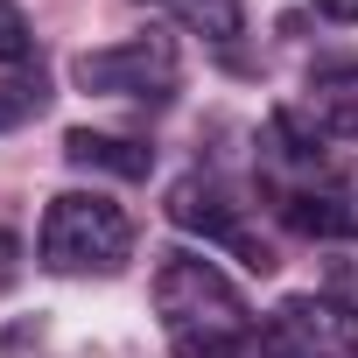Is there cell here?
Instances as JSON below:
<instances>
[{
	"instance_id": "1",
	"label": "cell",
	"mask_w": 358,
	"mask_h": 358,
	"mask_svg": "<svg viewBox=\"0 0 358 358\" xmlns=\"http://www.w3.org/2000/svg\"><path fill=\"white\" fill-rule=\"evenodd\" d=\"M155 316H162L169 358H239L260 337L246 295L204 253H162V267H155Z\"/></svg>"
},
{
	"instance_id": "2",
	"label": "cell",
	"mask_w": 358,
	"mask_h": 358,
	"mask_svg": "<svg viewBox=\"0 0 358 358\" xmlns=\"http://www.w3.org/2000/svg\"><path fill=\"white\" fill-rule=\"evenodd\" d=\"M36 253L50 274H120L127 253H134V225L113 197L99 190H64L50 197L43 211V232H36Z\"/></svg>"
},
{
	"instance_id": "3",
	"label": "cell",
	"mask_w": 358,
	"mask_h": 358,
	"mask_svg": "<svg viewBox=\"0 0 358 358\" xmlns=\"http://www.w3.org/2000/svg\"><path fill=\"white\" fill-rule=\"evenodd\" d=\"M71 85L92 92V99H169L176 92V43L169 36H134V43H106V50H85L71 57Z\"/></svg>"
},
{
	"instance_id": "4",
	"label": "cell",
	"mask_w": 358,
	"mask_h": 358,
	"mask_svg": "<svg viewBox=\"0 0 358 358\" xmlns=\"http://www.w3.org/2000/svg\"><path fill=\"white\" fill-rule=\"evenodd\" d=\"M253 358H358V309L337 295H288L260 323Z\"/></svg>"
},
{
	"instance_id": "5",
	"label": "cell",
	"mask_w": 358,
	"mask_h": 358,
	"mask_svg": "<svg viewBox=\"0 0 358 358\" xmlns=\"http://www.w3.org/2000/svg\"><path fill=\"white\" fill-rule=\"evenodd\" d=\"M169 225H183V232H197V239H218V246H232L253 274H274V246L267 239H253L246 232V218H239V204L211 183V176H183V183H169Z\"/></svg>"
},
{
	"instance_id": "6",
	"label": "cell",
	"mask_w": 358,
	"mask_h": 358,
	"mask_svg": "<svg viewBox=\"0 0 358 358\" xmlns=\"http://www.w3.org/2000/svg\"><path fill=\"white\" fill-rule=\"evenodd\" d=\"M64 162H71V169H99V176H120V183H141V176L155 169V148H148V141H127V134L71 127V134H64Z\"/></svg>"
},
{
	"instance_id": "7",
	"label": "cell",
	"mask_w": 358,
	"mask_h": 358,
	"mask_svg": "<svg viewBox=\"0 0 358 358\" xmlns=\"http://www.w3.org/2000/svg\"><path fill=\"white\" fill-rule=\"evenodd\" d=\"M274 218L295 239H358V204L330 190H274Z\"/></svg>"
},
{
	"instance_id": "8",
	"label": "cell",
	"mask_w": 358,
	"mask_h": 358,
	"mask_svg": "<svg viewBox=\"0 0 358 358\" xmlns=\"http://www.w3.org/2000/svg\"><path fill=\"white\" fill-rule=\"evenodd\" d=\"M302 113L316 120V134L358 141V64H330V71H316L309 92H302Z\"/></svg>"
},
{
	"instance_id": "9",
	"label": "cell",
	"mask_w": 358,
	"mask_h": 358,
	"mask_svg": "<svg viewBox=\"0 0 358 358\" xmlns=\"http://www.w3.org/2000/svg\"><path fill=\"white\" fill-rule=\"evenodd\" d=\"M148 8H162L169 22H183L204 43H239L246 36V8L239 0H148Z\"/></svg>"
},
{
	"instance_id": "10",
	"label": "cell",
	"mask_w": 358,
	"mask_h": 358,
	"mask_svg": "<svg viewBox=\"0 0 358 358\" xmlns=\"http://www.w3.org/2000/svg\"><path fill=\"white\" fill-rule=\"evenodd\" d=\"M267 148H274V162H288V169H323V134H316L309 113H274V120H267Z\"/></svg>"
},
{
	"instance_id": "11",
	"label": "cell",
	"mask_w": 358,
	"mask_h": 358,
	"mask_svg": "<svg viewBox=\"0 0 358 358\" xmlns=\"http://www.w3.org/2000/svg\"><path fill=\"white\" fill-rule=\"evenodd\" d=\"M50 106V92H43V78H8L0 85V134H15L22 120H36Z\"/></svg>"
},
{
	"instance_id": "12",
	"label": "cell",
	"mask_w": 358,
	"mask_h": 358,
	"mask_svg": "<svg viewBox=\"0 0 358 358\" xmlns=\"http://www.w3.org/2000/svg\"><path fill=\"white\" fill-rule=\"evenodd\" d=\"M36 57V36H29V15L15 0H0V64H29Z\"/></svg>"
},
{
	"instance_id": "13",
	"label": "cell",
	"mask_w": 358,
	"mask_h": 358,
	"mask_svg": "<svg viewBox=\"0 0 358 358\" xmlns=\"http://www.w3.org/2000/svg\"><path fill=\"white\" fill-rule=\"evenodd\" d=\"M323 22H358V0H316Z\"/></svg>"
}]
</instances>
